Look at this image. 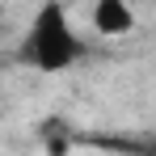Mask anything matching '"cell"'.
I'll list each match as a JSON object with an SVG mask.
<instances>
[{"mask_svg":"<svg viewBox=\"0 0 156 156\" xmlns=\"http://www.w3.org/2000/svg\"><path fill=\"white\" fill-rule=\"evenodd\" d=\"M84 55V38L68 21V9L59 0H42L21 42V59L38 72H68Z\"/></svg>","mask_w":156,"mask_h":156,"instance_id":"1","label":"cell"},{"mask_svg":"<svg viewBox=\"0 0 156 156\" xmlns=\"http://www.w3.org/2000/svg\"><path fill=\"white\" fill-rule=\"evenodd\" d=\"M93 30L105 38H122L135 30V13H131L127 0H97L93 4Z\"/></svg>","mask_w":156,"mask_h":156,"instance_id":"2","label":"cell"}]
</instances>
